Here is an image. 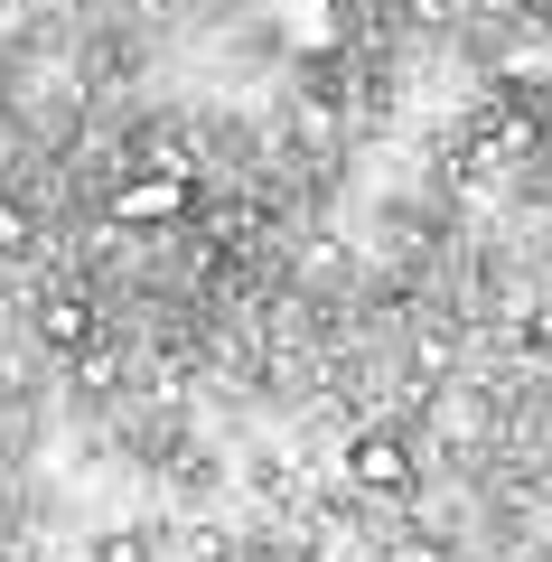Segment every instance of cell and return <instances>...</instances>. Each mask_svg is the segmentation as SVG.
<instances>
[{
	"mask_svg": "<svg viewBox=\"0 0 552 562\" xmlns=\"http://www.w3.org/2000/svg\"><path fill=\"white\" fill-rule=\"evenodd\" d=\"M20 244H29V216H20L10 198H0V254H20Z\"/></svg>",
	"mask_w": 552,
	"mask_h": 562,
	"instance_id": "cell-4",
	"label": "cell"
},
{
	"mask_svg": "<svg viewBox=\"0 0 552 562\" xmlns=\"http://www.w3.org/2000/svg\"><path fill=\"white\" fill-rule=\"evenodd\" d=\"M38 328H47V347H85V338H94V301H76V291H66V301L38 310Z\"/></svg>",
	"mask_w": 552,
	"mask_h": 562,
	"instance_id": "cell-3",
	"label": "cell"
},
{
	"mask_svg": "<svg viewBox=\"0 0 552 562\" xmlns=\"http://www.w3.org/2000/svg\"><path fill=\"white\" fill-rule=\"evenodd\" d=\"M347 469H356L365 497H403V487H413V450H403L394 431H356V441H347Z\"/></svg>",
	"mask_w": 552,
	"mask_h": 562,
	"instance_id": "cell-1",
	"label": "cell"
},
{
	"mask_svg": "<svg viewBox=\"0 0 552 562\" xmlns=\"http://www.w3.org/2000/svg\"><path fill=\"white\" fill-rule=\"evenodd\" d=\"M113 216H122V225H178V216H188V179H169V169H150V179H122Z\"/></svg>",
	"mask_w": 552,
	"mask_h": 562,
	"instance_id": "cell-2",
	"label": "cell"
},
{
	"mask_svg": "<svg viewBox=\"0 0 552 562\" xmlns=\"http://www.w3.org/2000/svg\"><path fill=\"white\" fill-rule=\"evenodd\" d=\"M384 10H403V0H384Z\"/></svg>",
	"mask_w": 552,
	"mask_h": 562,
	"instance_id": "cell-5",
	"label": "cell"
}]
</instances>
